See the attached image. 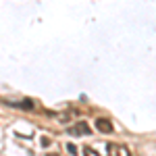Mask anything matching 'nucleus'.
I'll list each match as a JSON object with an SVG mask.
<instances>
[{
    "instance_id": "nucleus-6",
    "label": "nucleus",
    "mask_w": 156,
    "mask_h": 156,
    "mask_svg": "<svg viewBox=\"0 0 156 156\" xmlns=\"http://www.w3.org/2000/svg\"><path fill=\"white\" fill-rule=\"evenodd\" d=\"M48 156H58V154H48Z\"/></svg>"
},
{
    "instance_id": "nucleus-2",
    "label": "nucleus",
    "mask_w": 156,
    "mask_h": 156,
    "mask_svg": "<svg viewBox=\"0 0 156 156\" xmlns=\"http://www.w3.org/2000/svg\"><path fill=\"white\" fill-rule=\"evenodd\" d=\"M90 131H92V129H90V125L83 123V121H81V123H77V125L71 129V133H75V135H87Z\"/></svg>"
},
{
    "instance_id": "nucleus-4",
    "label": "nucleus",
    "mask_w": 156,
    "mask_h": 156,
    "mask_svg": "<svg viewBox=\"0 0 156 156\" xmlns=\"http://www.w3.org/2000/svg\"><path fill=\"white\" fill-rule=\"evenodd\" d=\"M67 150H69V152H71L73 156H77V148H75L73 144H69V146H67Z\"/></svg>"
},
{
    "instance_id": "nucleus-1",
    "label": "nucleus",
    "mask_w": 156,
    "mask_h": 156,
    "mask_svg": "<svg viewBox=\"0 0 156 156\" xmlns=\"http://www.w3.org/2000/svg\"><path fill=\"white\" fill-rule=\"evenodd\" d=\"M96 129L102 133H112V123L108 119H98L96 121Z\"/></svg>"
},
{
    "instance_id": "nucleus-3",
    "label": "nucleus",
    "mask_w": 156,
    "mask_h": 156,
    "mask_svg": "<svg viewBox=\"0 0 156 156\" xmlns=\"http://www.w3.org/2000/svg\"><path fill=\"white\" fill-rule=\"evenodd\" d=\"M115 150H117V156H131L127 146H115Z\"/></svg>"
},
{
    "instance_id": "nucleus-5",
    "label": "nucleus",
    "mask_w": 156,
    "mask_h": 156,
    "mask_svg": "<svg viewBox=\"0 0 156 156\" xmlns=\"http://www.w3.org/2000/svg\"><path fill=\"white\" fill-rule=\"evenodd\" d=\"M42 146H44V148L50 146V137H42Z\"/></svg>"
}]
</instances>
